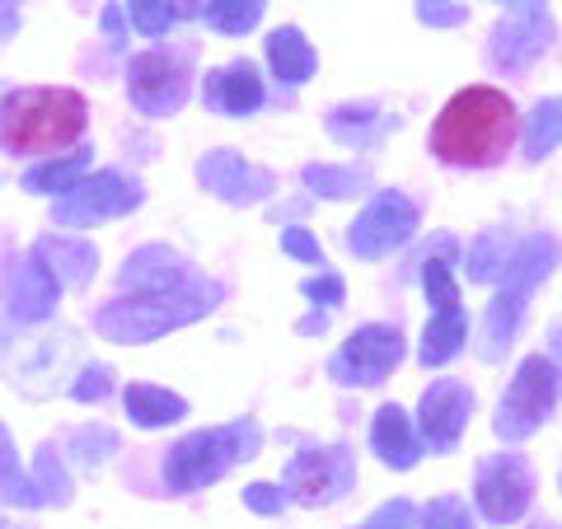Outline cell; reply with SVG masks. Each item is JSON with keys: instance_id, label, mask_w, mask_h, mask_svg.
<instances>
[{"instance_id": "cell-39", "label": "cell", "mask_w": 562, "mask_h": 529, "mask_svg": "<svg viewBox=\"0 0 562 529\" xmlns=\"http://www.w3.org/2000/svg\"><path fill=\"white\" fill-rule=\"evenodd\" d=\"M361 529H375V525H361Z\"/></svg>"}, {"instance_id": "cell-27", "label": "cell", "mask_w": 562, "mask_h": 529, "mask_svg": "<svg viewBox=\"0 0 562 529\" xmlns=\"http://www.w3.org/2000/svg\"><path fill=\"white\" fill-rule=\"evenodd\" d=\"M422 529H473V510L460 497H436L422 510Z\"/></svg>"}, {"instance_id": "cell-13", "label": "cell", "mask_w": 562, "mask_h": 529, "mask_svg": "<svg viewBox=\"0 0 562 529\" xmlns=\"http://www.w3.org/2000/svg\"><path fill=\"white\" fill-rule=\"evenodd\" d=\"M202 183L211 192H221V198H231V202H258L262 192H272L268 173L254 169V165H244L239 155H231V150H221V155H211V160H202Z\"/></svg>"}, {"instance_id": "cell-28", "label": "cell", "mask_w": 562, "mask_h": 529, "mask_svg": "<svg viewBox=\"0 0 562 529\" xmlns=\"http://www.w3.org/2000/svg\"><path fill=\"white\" fill-rule=\"evenodd\" d=\"M85 169V155H76V160H61V165H47V169H33L29 173V188L33 192H52V188H70L76 183V173Z\"/></svg>"}, {"instance_id": "cell-7", "label": "cell", "mask_w": 562, "mask_h": 529, "mask_svg": "<svg viewBox=\"0 0 562 529\" xmlns=\"http://www.w3.org/2000/svg\"><path fill=\"white\" fill-rule=\"evenodd\" d=\"M357 483V464L342 446H328V450H310L301 454L291 469H286V492L301 506H328L351 492Z\"/></svg>"}, {"instance_id": "cell-16", "label": "cell", "mask_w": 562, "mask_h": 529, "mask_svg": "<svg viewBox=\"0 0 562 529\" xmlns=\"http://www.w3.org/2000/svg\"><path fill=\"white\" fill-rule=\"evenodd\" d=\"M136 202V188H122L113 173H103L99 183L70 192V202L61 206V221H94V216H117L122 206Z\"/></svg>"}, {"instance_id": "cell-15", "label": "cell", "mask_w": 562, "mask_h": 529, "mask_svg": "<svg viewBox=\"0 0 562 529\" xmlns=\"http://www.w3.org/2000/svg\"><path fill=\"white\" fill-rule=\"evenodd\" d=\"M553 38V29L549 24H502L497 33H492V66H506V70H520V66H530L543 47H549Z\"/></svg>"}, {"instance_id": "cell-38", "label": "cell", "mask_w": 562, "mask_h": 529, "mask_svg": "<svg viewBox=\"0 0 562 529\" xmlns=\"http://www.w3.org/2000/svg\"><path fill=\"white\" fill-rule=\"evenodd\" d=\"M535 529H553V525H535Z\"/></svg>"}, {"instance_id": "cell-31", "label": "cell", "mask_w": 562, "mask_h": 529, "mask_svg": "<svg viewBox=\"0 0 562 529\" xmlns=\"http://www.w3.org/2000/svg\"><path fill=\"white\" fill-rule=\"evenodd\" d=\"M0 497H10V502H24V506H33V502H38V492H29V487H24V479H20V473H14V469H10V460H5V454H0Z\"/></svg>"}, {"instance_id": "cell-1", "label": "cell", "mask_w": 562, "mask_h": 529, "mask_svg": "<svg viewBox=\"0 0 562 529\" xmlns=\"http://www.w3.org/2000/svg\"><path fill=\"white\" fill-rule=\"evenodd\" d=\"M520 113L497 85H469L431 122V155L450 169H492L516 150Z\"/></svg>"}, {"instance_id": "cell-35", "label": "cell", "mask_w": 562, "mask_h": 529, "mask_svg": "<svg viewBox=\"0 0 562 529\" xmlns=\"http://www.w3.org/2000/svg\"><path fill=\"white\" fill-rule=\"evenodd\" d=\"M422 20L427 24H460L464 10L454 5V0H422Z\"/></svg>"}, {"instance_id": "cell-36", "label": "cell", "mask_w": 562, "mask_h": 529, "mask_svg": "<svg viewBox=\"0 0 562 529\" xmlns=\"http://www.w3.org/2000/svg\"><path fill=\"white\" fill-rule=\"evenodd\" d=\"M324 314H310V319H301V333H324Z\"/></svg>"}, {"instance_id": "cell-18", "label": "cell", "mask_w": 562, "mask_h": 529, "mask_svg": "<svg viewBox=\"0 0 562 529\" xmlns=\"http://www.w3.org/2000/svg\"><path fill=\"white\" fill-rule=\"evenodd\" d=\"M525 300H530V291H512V286L492 300V309H487V319H483V357L487 361H497L502 347H512L516 324H520V314H525Z\"/></svg>"}, {"instance_id": "cell-11", "label": "cell", "mask_w": 562, "mask_h": 529, "mask_svg": "<svg viewBox=\"0 0 562 529\" xmlns=\"http://www.w3.org/2000/svg\"><path fill=\"white\" fill-rule=\"evenodd\" d=\"M202 309H206L202 295L198 300H150V305H113L99 314V328L122 342H140V338H155V333L169 324L192 319V314H202Z\"/></svg>"}, {"instance_id": "cell-32", "label": "cell", "mask_w": 562, "mask_h": 529, "mask_svg": "<svg viewBox=\"0 0 562 529\" xmlns=\"http://www.w3.org/2000/svg\"><path fill=\"white\" fill-rule=\"evenodd\" d=\"M366 525H375V529H408L413 525V506L408 502H390V506H380Z\"/></svg>"}, {"instance_id": "cell-26", "label": "cell", "mask_w": 562, "mask_h": 529, "mask_svg": "<svg viewBox=\"0 0 562 529\" xmlns=\"http://www.w3.org/2000/svg\"><path fill=\"white\" fill-rule=\"evenodd\" d=\"M305 183L319 188L324 198H357V188H366V173L357 169H328V165H310Z\"/></svg>"}, {"instance_id": "cell-14", "label": "cell", "mask_w": 562, "mask_h": 529, "mask_svg": "<svg viewBox=\"0 0 562 529\" xmlns=\"http://www.w3.org/2000/svg\"><path fill=\"white\" fill-rule=\"evenodd\" d=\"M371 446H375V454L390 469H413L417 454H422V440L413 431L408 413L394 408V403H384V408L375 413V421H371Z\"/></svg>"}, {"instance_id": "cell-9", "label": "cell", "mask_w": 562, "mask_h": 529, "mask_svg": "<svg viewBox=\"0 0 562 529\" xmlns=\"http://www.w3.org/2000/svg\"><path fill=\"white\" fill-rule=\"evenodd\" d=\"M127 90H132V103L140 113H150V117L179 113L188 103V70H183V61L146 52V57H136L127 70Z\"/></svg>"}, {"instance_id": "cell-33", "label": "cell", "mask_w": 562, "mask_h": 529, "mask_svg": "<svg viewBox=\"0 0 562 529\" xmlns=\"http://www.w3.org/2000/svg\"><path fill=\"white\" fill-rule=\"evenodd\" d=\"M244 502H249V506L258 510V516H277V510H281V506H286V497H281V492H277V487H268V483H258V487H249V492H244Z\"/></svg>"}, {"instance_id": "cell-25", "label": "cell", "mask_w": 562, "mask_h": 529, "mask_svg": "<svg viewBox=\"0 0 562 529\" xmlns=\"http://www.w3.org/2000/svg\"><path fill=\"white\" fill-rule=\"evenodd\" d=\"M258 14H262V0H211L206 24H216L221 33H244L258 24Z\"/></svg>"}, {"instance_id": "cell-19", "label": "cell", "mask_w": 562, "mask_h": 529, "mask_svg": "<svg viewBox=\"0 0 562 529\" xmlns=\"http://www.w3.org/2000/svg\"><path fill=\"white\" fill-rule=\"evenodd\" d=\"M268 61L286 85H305L314 76V52L295 29H277L268 38Z\"/></svg>"}, {"instance_id": "cell-8", "label": "cell", "mask_w": 562, "mask_h": 529, "mask_svg": "<svg viewBox=\"0 0 562 529\" xmlns=\"http://www.w3.org/2000/svg\"><path fill=\"white\" fill-rule=\"evenodd\" d=\"M413 230H417V206L408 198H398V192H380V198L361 211V221L351 225L347 249L357 258H384Z\"/></svg>"}, {"instance_id": "cell-10", "label": "cell", "mask_w": 562, "mask_h": 529, "mask_svg": "<svg viewBox=\"0 0 562 529\" xmlns=\"http://www.w3.org/2000/svg\"><path fill=\"white\" fill-rule=\"evenodd\" d=\"M469 413H473V394L464 390V384L460 380H436L431 390L422 394V413H417L422 436L417 440H427L436 454L454 450V440H460Z\"/></svg>"}, {"instance_id": "cell-30", "label": "cell", "mask_w": 562, "mask_h": 529, "mask_svg": "<svg viewBox=\"0 0 562 529\" xmlns=\"http://www.w3.org/2000/svg\"><path fill=\"white\" fill-rule=\"evenodd\" d=\"M305 295L319 300V305H342V277L338 272H319L305 281Z\"/></svg>"}, {"instance_id": "cell-4", "label": "cell", "mask_w": 562, "mask_h": 529, "mask_svg": "<svg viewBox=\"0 0 562 529\" xmlns=\"http://www.w3.org/2000/svg\"><path fill=\"white\" fill-rule=\"evenodd\" d=\"M558 394H562V375L553 357H525L512 390H506L502 408H497V436L502 440H525L535 436L543 421L553 417L558 408Z\"/></svg>"}, {"instance_id": "cell-17", "label": "cell", "mask_w": 562, "mask_h": 529, "mask_svg": "<svg viewBox=\"0 0 562 529\" xmlns=\"http://www.w3.org/2000/svg\"><path fill=\"white\" fill-rule=\"evenodd\" d=\"M464 338H469V324H464L460 300H450V305H436L431 324H427V338H422V361H427V365H446L454 351L464 347Z\"/></svg>"}, {"instance_id": "cell-23", "label": "cell", "mask_w": 562, "mask_h": 529, "mask_svg": "<svg viewBox=\"0 0 562 529\" xmlns=\"http://www.w3.org/2000/svg\"><path fill=\"white\" fill-rule=\"evenodd\" d=\"M506 258H512V244H506L502 230H492L483 235L479 244H473V254H469V277L473 281H497L506 272Z\"/></svg>"}, {"instance_id": "cell-34", "label": "cell", "mask_w": 562, "mask_h": 529, "mask_svg": "<svg viewBox=\"0 0 562 529\" xmlns=\"http://www.w3.org/2000/svg\"><path fill=\"white\" fill-rule=\"evenodd\" d=\"M281 249H286V254H295V258H305V262H319V268H324V254H319V244H314L305 230H286V235H281Z\"/></svg>"}, {"instance_id": "cell-12", "label": "cell", "mask_w": 562, "mask_h": 529, "mask_svg": "<svg viewBox=\"0 0 562 529\" xmlns=\"http://www.w3.org/2000/svg\"><path fill=\"white\" fill-rule=\"evenodd\" d=\"M206 103L231 117H244L262 109V80H258V66L254 61H235L225 70H211L206 76Z\"/></svg>"}, {"instance_id": "cell-24", "label": "cell", "mask_w": 562, "mask_h": 529, "mask_svg": "<svg viewBox=\"0 0 562 529\" xmlns=\"http://www.w3.org/2000/svg\"><path fill=\"white\" fill-rule=\"evenodd\" d=\"M122 281H127V286H173V281H179V262L160 249H150L136 262H127V277Z\"/></svg>"}, {"instance_id": "cell-6", "label": "cell", "mask_w": 562, "mask_h": 529, "mask_svg": "<svg viewBox=\"0 0 562 529\" xmlns=\"http://www.w3.org/2000/svg\"><path fill=\"white\" fill-rule=\"evenodd\" d=\"M473 497H479V510L492 525H512L535 502V473H530V464H525L520 454H497V460H487L479 469V487H473Z\"/></svg>"}, {"instance_id": "cell-2", "label": "cell", "mask_w": 562, "mask_h": 529, "mask_svg": "<svg viewBox=\"0 0 562 529\" xmlns=\"http://www.w3.org/2000/svg\"><path fill=\"white\" fill-rule=\"evenodd\" d=\"M90 127V103L66 85H24L0 99V150L57 155L70 150Z\"/></svg>"}, {"instance_id": "cell-20", "label": "cell", "mask_w": 562, "mask_h": 529, "mask_svg": "<svg viewBox=\"0 0 562 529\" xmlns=\"http://www.w3.org/2000/svg\"><path fill=\"white\" fill-rule=\"evenodd\" d=\"M127 413L140 427H165V421H179L188 413V403L169 390H155V384H132L127 390Z\"/></svg>"}, {"instance_id": "cell-5", "label": "cell", "mask_w": 562, "mask_h": 529, "mask_svg": "<svg viewBox=\"0 0 562 529\" xmlns=\"http://www.w3.org/2000/svg\"><path fill=\"white\" fill-rule=\"evenodd\" d=\"M398 361H403V333L390 324H366L328 361V375L338 384H380Z\"/></svg>"}, {"instance_id": "cell-37", "label": "cell", "mask_w": 562, "mask_h": 529, "mask_svg": "<svg viewBox=\"0 0 562 529\" xmlns=\"http://www.w3.org/2000/svg\"><path fill=\"white\" fill-rule=\"evenodd\" d=\"M553 351H558V361H562V324L553 328Z\"/></svg>"}, {"instance_id": "cell-3", "label": "cell", "mask_w": 562, "mask_h": 529, "mask_svg": "<svg viewBox=\"0 0 562 529\" xmlns=\"http://www.w3.org/2000/svg\"><path fill=\"white\" fill-rule=\"evenodd\" d=\"M258 427L244 421V427H225V431H202V436H188L179 450L169 454V487L173 492H192L202 483H216L225 469L239 464V460H254L258 450Z\"/></svg>"}, {"instance_id": "cell-22", "label": "cell", "mask_w": 562, "mask_h": 529, "mask_svg": "<svg viewBox=\"0 0 562 529\" xmlns=\"http://www.w3.org/2000/svg\"><path fill=\"white\" fill-rule=\"evenodd\" d=\"M562 140V99L539 103L530 117V132H525V160H543Z\"/></svg>"}, {"instance_id": "cell-21", "label": "cell", "mask_w": 562, "mask_h": 529, "mask_svg": "<svg viewBox=\"0 0 562 529\" xmlns=\"http://www.w3.org/2000/svg\"><path fill=\"white\" fill-rule=\"evenodd\" d=\"M390 127V117H380L375 109H338L328 117V132L342 140V146H371V140Z\"/></svg>"}, {"instance_id": "cell-29", "label": "cell", "mask_w": 562, "mask_h": 529, "mask_svg": "<svg viewBox=\"0 0 562 529\" xmlns=\"http://www.w3.org/2000/svg\"><path fill=\"white\" fill-rule=\"evenodd\" d=\"M132 14H136V24L146 29V33H165L169 20H173L169 0H132Z\"/></svg>"}]
</instances>
